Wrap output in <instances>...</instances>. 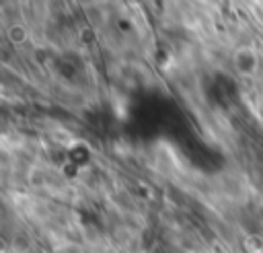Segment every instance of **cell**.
<instances>
[{"label":"cell","instance_id":"obj_1","mask_svg":"<svg viewBox=\"0 0 263 253\" xmlns=\"http://www.w3.org/2000/svg\"><path fill=\"white\" fill-rule=\"evenodd\" d=\"M232 60H234V68H236L240 74H253V72L257 70V66H259V56H257V51H255L253 47H249V45L236 49Z\"/></svg>","mask_w":263,"mask_h":253},{"label":"cell","instance_id":"obj_2","mask_svg":"<svg viewBox=\"0 0 263 253\" xmlns=\"http://www.w3.org/2000/svg\"><path fill=\"white\" fill-rule=\"evenodd\" d=\"M8 39H10L12 43H23V41L27 39V29H25L23 25H18V23L10 25V27H8Z\"/></svg>","mask_w":263,"mask_h":253}]
</instances>
